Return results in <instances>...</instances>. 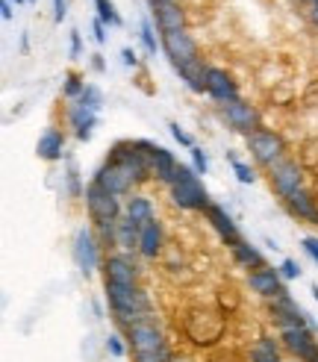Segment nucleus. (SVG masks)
<instances>
[{
    "instance_id": "2",
    "label": "nucleus",
    "mask_w": 318,
    "mask_h": 362,
    "mask_svg": "<svg viewBox=\"0 0 318 362\" xmlns=\"http://www.w3.org/2000/svg\"><path fill=\"white\" fill-rule=\"evenodd\" d=\"M171 197L180 209H209V194L201 177L189 165H177V174L171 180Z\"/></svg>"
},
{
    "instance_id": "36",
    "label": "nucleus",
    "mask_w": 318,
    "mask_h": 362,
    "mask_svg": "<svg viewBox=\"0 0 318 362\" xmlns=\"http://www.w3.org/2000/svg\"><path fill=\"white\" fill-rule=\"evenodd\" d=\"M168 130H171V136H174L177 141H180V144H183V148H194V141H192V136H189L186 130H180V124H171V127H168Z\"/></svg>"
},
{
    "instance_id": "41",
    "label": "nucleus",
    "mask_w": 318,
    "mask_h": 362,
    "mask_svg": "<svg viewBox=\"0 0 318 362\" xmlns=\"http://www.w3.org/2000/svg\"><path fill=\"white\" fill-rule=\"evenodd\" d=\"M92 33H95V42L98 45H106V33H103V21H100V18H95V21H92Z\"/></svg>"
},
{
    "instance_id": "6",
    "label": "nucleus",
    "mask_w": 318,
    "mask_h": 362,
    "mask_svg": "<svg viewBox=\"0 0 318 362\" xmlns=\"http://www.w3.org/2000/svg\"><path fill=\"white\" fill-rule=\"evenodd\" d=\"M163 50L168 53V59L177 65L198 59V47H194V39L186 30H174V33H163Z\"/></svg>"
},
{
    "instance_id": "37",
    "label": "nucleus",
    "mask_w": 318,
    "mask_h": 362,
    "mask_svg": "<svg viewBox=\"0 0 318 362\" xmlns=\"http://www.w3.org/2000/svg\"><path fill=\"white\" fill-rule=\"evenodd\" d=\"M68 15V0H53V21L62 24Z\"/></svg>"
},
{
    "instance_id": "23",
    "label": "nucleus",
    "mask_w": 318,
    "mask_h": 362,
    "mask_svg": "<svg viewBox=\"0 0 318 362\" xmlns=\"http://www.w3.org/2000/svg\"><path fill=\"white\" fill-rule=\"evenodd\" d=\"M139 239H141V227L130 218V215L118 218V224H115V245L124 247V250H133V247H139Z\"/></svg>"
},
{
    "instance_id": "35",
    "label": "nucleus",
    "mask_w": 318,
    "mask_h": 362,
    "mask_svg": "<svg viewBox=\"0 0 318 362\" xmlns=\"http://www.w3.org/2000/svg\"><path fill=\"white\" fill-rule=\"evenodd\" d=\"M280 277H283V280L300 277V265H298L295 259H283V262H280Z\"/></svg>"
},
{
    "instance_id": "7",
    "label": "nucleus",
    "mask_w": 318,
    "mask_h": 362,
    "mask_svg": "<svg viewBox=\"0 0 318 362\" xmlns=\"http://www.w3.org/2000/svg\"><path fill=\"white\" fill-rule=\"evenodd\" d=\"M283 341H286V348L304 362H318V341L312 339V330L307 324L304 327H286L283 330Z\"/></svg>"
},
{
    "instance_id": "26",
    "label": "nucleus",
    "mask_w": 318,
    "mask_h": 362,
    "mask_svg": "<svg viewBox=\"0 0 318 362\" xmlns=\"http://www.w3.org/2000/svg\"><path fill=\"white\" fill-rule=\"evenodd\" d=\"M233 257H236V262L242 265V268H262L265 262H262V253L251 245V242H236L233 245Z\"/></svg>"
},
{
    "instance_id": "33",
    "label": "nucleus",
    "mask_w": 318,
    "mask_h": 362,
    "mask_svg": "<svg viewBox=\"0 0 318 362\" xmlns=\"http://www.w3.org/2000/svg\"><path fill=\"white\" fill-rule=\"evenodd\" d=\"M83 88H86V83H83L80 77L68 74V80H65V88H62V92H65V98H68V100H77V98L83 95Z\"/></svg>"
},
{
    "instance_id": "43",
    "label": "nucleus",
    "mask_w": 318,
    "mask_h": 362,
    "mask_svg": "<svg viewBox=\"0 0 318 362\" xmlns=\"http://www.w3.org/2000/svg\"><path fill=\"white\" fill-rule=\"evenodd\" d=\"M0 15H4V21H12V4L9 0H0Z\"/></svg>"
},
{
    "instance_id": "32",
    "label": "nucleus",
    "mask_w": 318,
    "mask_h": 362,
    "mask_svg": "<svg viewBox=\"0 0 318 362\" xmlns=\"http://www.w3.org/2000/svg\"><path fill=\"white\" fill-rule=\"evenodd\" d=\"M189 153H192V168H194V174H206L209 171V159H206V153L198 148V144H194V148H189Z\"/></svg>"
},
{
    "instance_id": "5",
    "label": "nucleus",
    "mask_w": 318,
    "mask_h": 362,
    "mask_svg": "<svg viewBox=\"0 0 318 362\" xmlns=\"http://www.w3.org/2000/svg\"><path fill=\"white\" fill-rule=\"evenodd\" d=\"M127 333H130V345H133V354L136 356H148V354L165 351V339H163V333H159L151 321L130 324Z\"/></svg>"
},
{
    "instance_id": "8",
    "label": "nucleus",
    "mask_w": 318,
    "mask_h": 362,
    "mask_svg": "<svg viewBox=\"0 0 318 362\" xmlns=\"http://www.w3.org/2000/svg\"><path fill=\"white\" fill-rule=\"evenodd\" d=\"M74 262L77 268L83 271V274H95L98 268V245H95V236L88 227H80L77 236H74Z\"/></svg>"
},
{
    "instance_id": "13",
    "label": "nucleus",
    "mask_w": 318,
    "mask_h": 362,
    "mask_svg": "<svg viewBox=\"0 0 318 362\" xmlns=\"http://www.w3.org/2000/svg\"><path fill=\"white\" fill-rule=\"evenodd\" d=\"M145 153H148V162H151V174H156L163 183L171 186V180L177 174V159L171 156V151H165L163 144L145 141Z\"/></svg>"
},
{
    "instance_id": "46",
    "label": "nucleus",
    "mask_w": 318,
    "mask_h": 362,
    "mask_svg": "<svg viewBox=\"0 0 318 362\" xmlns=\"http://www.w3.org/2000/svg\"><path fill=\"white\" fill-rule=\"evenodd\" d=\"M312 298H315V300H318V286H312Z\"/></svg>"
},
{
    "instance_id": "21",
    "label": "nucleus",
    "mask_w": 318,
    "mask_h": 362,
    "mask_svg": "<svg viewBox=\"0 0 318 362\" xmlns=\"http://www.w3.org/2000/svg\"><path fill=\"white\" fill-rule=\"evenodd\" d=\"M206 65L201 59H192V62H183V65H177V74H180V80L192 88V92H198L204 95L206 92Z\"/></svg>"
},
{
    "instance_id": "38",
    "label": "nucleus",
    "mask_w": 318,
    "mask_h": 362,
    "mask_svg": "<svg viewBox=\"0 0 318 362\" xmlns=\"http://www.w3.org/2000/svg\"><path fill=\"white\" fill-rule=\"evenodd\" d=\"M80 50H83V45H80V30H71V59H77Z\"/></svg>"
},
{
    "instance_id": "20",
    "label": "nucleus",
    "mask_w": 318,
    "mask_h": 362,
    "mask_svg": "<svg viewBox=\"0 0 318 362\" xmlns=\"http://www.w3.org/2000/svg\"><path fill=\"white\" fill-rule=\"evenodd\" d=\"M206 215H209V224L216 227V233L218 236L233 247L236 242H239V230H236V224H233V218L227 215V209L224 206H216V204H209V209H206Z\"/></svg>"
},
{
    "instance_id": "10",
    "label": "nucleus",
    "mask_w": 318,
    "mask_h": 362,
    "mask_svg": "<svg viewBox=\"0 0 318 362\" xmlns=\"http://www.w3.org/2000/svg\"><path fill=\"white\" fill-rule=\"evenodd\" d=\"M224 106V115H227V121H230V127L233 130H239V133H257V124H259V118H257V110L251 103H245V100H230V103H221Z\"/></svg>"
},
{
    "instance_id": "48",
    "label": "nucleus",
    "mask_w": 318,
    "mask_h": 362,
    "mask_svg": "<svg viewBox=\"0 0 318 362\" xmlns=\"http://www.w3.org/2000/svg\"><path fill=\"white\" fill-rule=\"evenodd\" d=\"M15 4H30V0H15Z\"/></svg>"
},
{
    "instance_id": "40",
    "label": "nucleus",
    "mask_w": 318,
    "mask_h": 362,
    "mask_svg": "<svg viewBox=\"0 0 318 362\" xmlns=\"http://www.w3.org/2000/svg\"><path fill=\"white\" fill-rule=\"evenodd\" d=\"M304 250L318 262V236H307V239H304Z\"/></svg>"
},
{
    "instance_id": "30",
    "label": "nucleus",
    "mask_w": 318,
    "mask_h": 362,
    "mask_svg": "<svg viewBox=\"0 0 318 362\" xmlns=\"http://www.w3.org/2000/svg\"><path fill=\"white\" fill-rule=\"evenodd\" d=\"M95 6H98V18H100L103 24H110V27H121V15L115 12L112 0H95Z\"/></svg>"
},
{
    "instance_id": "19",
    "label": "nucleus",
    "mask_w": 318,
    "mask_h": 362,
    "mask_svg": "<svg viewBox=\"0 0 318 362\" xmlns=\"http://www.w3.org/2000/svg\"><path fill=\"white\" fill-rule=\"evenodd\" d=\"M274 315L283 324V330H286V327H304V324H307V313L300 310V306L289 295L274 298Z\"/></svg>"
},
{
    "instance_id": "17",
    "label": "nucleus",
    "mask_w": 318,
    "mask_h": 362,
    "mask_svg": "<svg viewBox=\"0 0 318 362\" xmlns=\"http://www.w3.org/2000/svg\"><path fill=\"white\" fill-rule=\"evenodd\" d=\"M206 95H212L221 103H230V100H239V88L221 68H209L206 71Z\"/></svg>"
},
{
    "instance_id": "4",
    "label": "nucleus",
    "mask_w": 318,
    "mask_h": 362,
    "mask_svg": "<svg viewBox=\"0 0 318 362\" xmlns=\"http://www.w3.org/2000/svg\"><path fill=\"white\" fill-rule=\"evenodd\" d=\"M86 206L92 212L95 224H118V215H121V204H118V194L106 192L103 186L92 183L86 186Z\"/></svg>"
},
{
    "instance_id": "9",
    "label": "nucleus",
    "mask_w": 318,
    "mask_h": 362,
    "mask_svg": "<svg viewBox=\"0 0 318 362\" xmlns=\"http://www.w3.org/2000/svg\"><path fill=\"white\" fill-rule=\"evenodd\" d=\"M251 153L262 165H274L277 159H283V139L274 133L257 130V133H251Z\"/></svg>"
},
{
    "instance_id": "28",
    "label": "nucleus",
    "mask_w": 318,
    "mask_h": 362,
    "mask_svg": "<svg viewBox=\"0 0 318 362\" xmlns=\"http://www.w3.org/2000/svg\"><path fill=\"white\" fill-rule=\"evenodd\" d=\"M251 362H280V354H277V345H274V339H259L254 351H251Z\"/></svg>"
},
{
    "instance_id": "45",
    "label": "nucleus",
    "mask_w": 318,
    "mask_h": 362,
    "mask_svg": "<svg viewBox=\"0 0 318 362\" xmlns=\"http://www.w3.org/2000/svg\"><path fill=\"white\" fill-rule=\"evenodd\" d=\"M310 18H312V21L318 24V6H312V12H310Z\"/></svg>"
},
{
    "instance_id": "44",
    "label": "nucleus",
    "mask_w": 318,
    "mask_h": 362,
    "mask_svg": "<svg viewBox=\"0 0 318 362\" xmlns=\"http://www.w3.org/2000/svg\"><path fill=\"white\" fill-rule=\"evenodd\" d=\"M92 68H95V71H103V59H100V53H95V57H92Z\"/></svg>"
},
{
    "instance_id": "31",
    "label": "nucleus",
    "mask_w": 318,
    "mask_h": 362,
    "mask_svg": "<svg viewBox=\"0 0 318 362\" xmlns=\"http://www.w3.org/2000/svg\"><path fill=\"white\" fill-rule=\"evenodd\" d=\"M83 106H88V110H95V112H100V106H103V95H100V88L98 86H92L88 83L86 88H83V95L77 98Z\"/></svg>"
},
{
    "instance_id": "22",
    "label": "nucleus",
    "mask_w": 318,
    "mask_h": 362,
    "mask_svg": "<svg viewBox=\"0 0 318 362\" xmlns=\"http://www.w3.org/2000/svg\"><path fill=\"white\" fill-rule=\"evenodd\" d=\"M286 201H289V206H292V212L298 215V218H304L310 224H318V206H315V197L310 192L298 189L292 197H286Z\"/></svg>"
},
{
    "instance_id": "14",
    "label": "nucleus",
    "mask_w": 318,
    "mask_h": 362,
    "mask_svg": "<svg viewBox=\"0 0 318 362\" xmlns=\"http://www.w3.org/2000/svg\"><path fill=\"white\" fill-rule=\"evenodd\" d=\"M95 183H98V186H103L106 192H112V194H127V192L133 189L136 180H133L127 171H124V168L112 165V162H106V165H100V168H98Z\"/></svg>"
},
{
    "instance_id": "25",
    "label": "nucleus",
    "mask_w": 318,
    "mask_h": 362,
    "mask_svg": "<svg viewBox=\"0 0 318 362\" xmlns=\"http://www.w3.org/2000/svg\"><path fill=\"white\" fill-rule=\"evenodd\" d=\"M159 247H163V227H159L156 221H148L141 224V239H139V250L145 253V257H156Z\"/></svg>"
},
{
    "instance_id": "1",
    "label": "nucleus",
    "mask_w": 318,
    "mask_h": 362,
    "mask_svg": "<svg viewBox=\"0 0 318 362\" xmlns=\"http://www.w3.org/2000/svg\"><path fill=\"white\" fill-rule=\"evenodd\" d=\"M106 298H110L112 313L127 324H141V321H151V300L148 295L136 286H121V283H110L106 280Z\"/></svg>"
},
{
    "instance_id": "27",
    "label": "nucleus",
    "mask_w": 318,
    "mask_h": 362,
    "mask_svg": "<svg viewBox=\"0 0 318 362\" xmlns=\"http://www.w3.org/2000/svg\"><path fill=\"white\" fill-rule=\"evenodd\" d=\"M127 215L141 227V224H148L153 221V204L148 201V197H130V204H127Z\"/></svg>"
},
{
    "instance_id": "11",
    "label": "nucleus",
    "mask_w": 318,
    "mask_h": 362,
    "mask_svg": "<svg viewBox=\"0 0 318 362\" xmlns=\"http://www.w3.org/2000/svg\"><path fill=\"white\" fill-rule=\"evenodd\" d=\"M269 168H271V183L283 197H292L300 189V171L292 159H277Z\"/></svg>"
},
{
    "instance_id": "24",
    "label": "nucleus",
    "mask_w": 318,
    "mask_h": 362,
    "mask_svg": "<svg viewBox=\"0 0 318 362\" xmlns=\"http://www.w3.org/2000/svg\"><path fill=\"white\" fill-rule=\"evenodd\" d=\"M35 151H39L42 159L57 162V159L62 156V151H65V136H62L59 130H47V133L39 139V144H35Z\"/></svg>"
},
{
    "instance_id": "15",
    "label": "nucleus",
    "mask_w": 318,
    "mask_h": 362,
    "mask_svg": "<svg viewBox=\"0 0 318 362\" xmlns=\"http://www.w3.org/2000/svg\"><path fill=\"white\" fill-rule=\"evenodd\" d=\"M151 12H153V21L163 33H174V30H183V9L177 6V0H148Z\"/></svg>"
},
{
    "instance_id": "12",
    "label": "nucleus",
    "mask_w": 318,
    "mask_h": 362,
    "mask_svg": "<svg viewBox=\"0 0 318 362\" xmlns=\"http://www.w3.org/2000/svg\"><path fill=\"white\" fill-rule=\"evenodd\" d=\"M251 288L257 295L262 298H280V295H286V288H283V277H280V268H269V265H262L257 271H251Z\"/></svg>"
},
{
    "instance_id": "42",
    "label": "nucleus",
    "mask_w": 318,
    "mask_h": 362,
    "mask_svg": "<svg viewBox=\"0 0 318 362\" xmlns=\"http://www.w3.org/2000/svg\"><path fill=\"white\" fill-rule=\"evenodd\" d=\"M121 59H124V65H130V68H136V65H139L136 50H130V47H124V50H121Z\"/></svg>"
},
{
    "instance_id": "39",
    "label": "nucleus",
    "mask_w": 318,
    "mask_h": 362,
    "mask_svg": "<svg viewBox=\"0 0 318 362\" xmlns=\"http://www.w3.org/2000/svg\"><path fill=\"white\" fill-rule=\"evenodd\" d=\"M106 348H110L112 356H124V345H121V339H118V336H110V339H106Z\"/></svg>"
},
{
    "instance_id": "34",
    "label": "nucleus",
    "mask_w": 318,
    "mask_h": 362,
    "mask_svg": "<svg viewBox=\"0 0 318 362\" xmlns=\"http://www.w3.org/2000/svg\"><path fill=\"white\" fill-rule=\"evenodd\" d=\"M230 162H233V171H236V177H239V183L251 186L254 180H257V174H254V168H251V165H245V162H239V159H230Z\"/></svg>"
},
{
    "instance_id": "47",
    "label": "nucleus",
    "mask_w": 318,
    "mask_h": 362,
    "mask_svg": "<svg viewBox=\"0 0 318 362\" xmlns=\"http://www.w3.org/2000/svg\"><path fill=\"white\" fill-rule=\"evenodd\" d=\"M304 4H310V6H318V0H304Z\"/></svg>"
},
{
    "instance_id": "18",
    "label": "nucleus",
    "mask_w": 318,
    "mask_h": 362,
    "mask_svg": "<svg viewBox=\"0 0 318 362\" xmlns=\"http://www.w3.org/2000/svg\"><path fill=\"white\" fill-rule=\"evenodd\" d=\"M106 280L110 283H121V286H136V262L124 253L106 259Z\"/></svg>"
},
{
    "instance_id": "29",
    "label": "nucleus",
    "mask_w": 318,
    "mask_h": 362,
    "mask_svg": "<svg viewBox=\"0 0 318 362\" xmlns=\"http://www.w3.org/2000/svg\"><path fill=\"white\" fill-rule=\"evenodd\" d=\"M139 39H141V47H145L148 57H156V50H159V45H163V42H156V33H153L148 18L139 24Z\"/></svg>"
},
{
    "instance_id": "3",
    "label": "nucleus",
    "mask_w": 318,
    "mask_h": 362,
    "mask_svg": "<svg viewBox=\"0 0 318 362\" xmlns=\"http://www.w3.org/2000/svg\"><path fill=\"white\" fill-rule=\"evenodd\" d=\"M112 165L124 168L133 180H141L145 174H151V162H148V153H145V141H118L115 148L110 151V159Z\"/></svg>"
},
{
    "instance_id": "16",
    "label": "nucleus",
    "mask_w": 318,
    "mask_h": 362,
    "mask_svg": "<svg viewBox=\"0 0 318 362\" xmlns=\"http://www.w3.org/2000/svg\"><path fill=\"white\" fill-rule=\"evenodd\" d=\"M68 121H71V127H74L77 139H80V141H88V139H92V130L98 127V112L88 110V106H83L80 100H71V106H68Z\"/></svg>"
}]
</instances>
